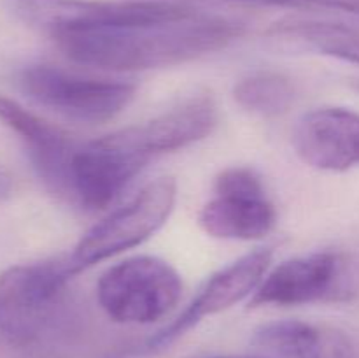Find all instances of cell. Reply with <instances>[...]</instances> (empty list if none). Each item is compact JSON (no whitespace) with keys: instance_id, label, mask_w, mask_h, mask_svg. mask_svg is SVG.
Instances as JSON below:
<instances>
[{"instance_id":"6da1fadb","label":"cell","mask_w":359,"mask_h":358,"mask_svg":"<svg viewBox=\"0 0 359 358\" xmlns=\"http://www.w3.org/2000/svg\"><path fill=\"white\" fill-rule=\"evenodd\" d=\"M242 34L241 21L195 9L170 20L58 30L49 35L63 55L79 65L111 72H140L216 53Z\"/></svg>"},{"instance_id":"7a4b0ae2","label":"cell","mask_w":359,"mask_h":358,"mask_svg":"<svg viewBox=\"0 0 359 358\" xmlns=\"http://www.w3.org/2000/svg\"><path fill=\"white\" fill-rule=\"evenodd\" d=\"M65 258L0 274V358H46L76 329Z\"/></svg>"},{"instance_id":"3957f363","label":"cell","mask_w":359,"mask_h":358,"mask_svg":"<svg viewBox=\"0 0 359 358\" xmlns=\"http://www.w3.org/2000/svg\"><path fill=\"white\" fill-rule=\"evenodd\" d=\"M177 183L174 178H158L144 186L125 206L91 227L65 258L70 276L116 255L137 248L156 234L174 211Z\"/></svg>"},{"instance_id":"277c9868","label":"cell","mask_w":359,"mask_h":358,"mask_svg":"<svg viewBox=\"0 0 359 358\" xmlns=\"http://www.w3.org/2000/svg\"><path fill=\"white\" fill-rule=\"evenodd\" d=\"M153 153L140 125L126 126L77 147L70 165V200L86 211L111 206L144 171Z\"/></svg>"},{"instance_id":"5b68a950","label":"cell","mask_w":359,"mask_h":358,"mask_svg":"<svg viewBox=\"0 0 359 358\" xmlns=\"http://www.w3.org/2000/svg\"><path fill=\"white\" fill-rule=\"evenodd\" d=\"M182 279L158 256L139 255L105 270L97 284V298L105 314L123 325H151L177 305Z\"/></svg>"},{"instance_id":"8992f818","label":"cell","mask_w":359,"mask_h":358,"mask_svg":"<svg viewBox=\"0 0 359 358\" xmlns=\"http://www.w3.org/2000/svg\"><path fill=\"white\" fill-rule=\"evenodd\" d=\"M18 83L37 104L63 118L90 125L116 118L137 95V84L132 81L83 76L46 63L21 70Z\"/></svg>"},{"instance_id":"52a82bcc","label":"cell","mask_w":359,"mask_h":358,"mask_svg":"<svg viewBox=\"0 0 359 358\" xmlns=\"http://www.w3.org/2000/svg\"><path fill=\"white\" fill-rule=\"evenodd\" d=\"M353 277L339 253L318 251L297 256L266 274L249 300V307H297L349 300Z\"/></svg>"},{"instance_id":"ba28073f","label":"cell","mask_w":359,"mask_h":358,"mask_svg":"<svg viewBox=\"0 0 359 358\" xmlns=\"http://www.w3.org/2000/svg\"><path fill=\"white\" fill-rule=\"evenodd\" d=\"M272 256V248H258L212 274L193 300L186 305L184 311L146 340L140 353H153L170 346L179 337L198 325L203 318L219 314L244 298L251 297L266 276Z\"/></svg>"},{"instance_id":"9c48e42d","label":"cell","mask_w":359,"mask_h":358,"mask_svg":"<svg viewBox=\"0 0 359 358\" xmlns=\"http://www.w3.org/2000/svg\"><path fill=\"white\" fill-rule=\"evenodd\" d=\"M196 7L177 0H28L27 11L48 34L170 20Z\"/></svg>"},{"instance_id":"30bf717a","label":"cell","mask_w":359,"mask_h":358,"mask_svg":"<svg viewBox=\"0 0 359 358\" xmlns=\"http://www.w3.org/2000/svg\"><path fill=\"white\" fill-rule=\"evenodd\" d=\"M294 153L305 165L325 172L359 167V112L319 107L307 112L293 130Z\"/></svg>"},{"instance_id":"8fae6325","label":"cell","mask_w":359,"mask_h":358,"mask_svg":"<svg viewBox=\"0 0 359 358\" xmlns=\"http://www.w3.org/2000/svg\"><path fill=\"white\" fill-rule=\"evenodd\" d=\"M0 121L20 137L42 183L58 197L70 199V165L79 144L13 98L0 97Z\"/></svg>"},{"instance_id":"7c38bea8","label":"cell","mask_w":359,"mask_h":358,"mask_svg":"<svg viewBox=\"0 0 359 358\" xmlns=\"http://www.w3.org/2000/svg\"><path fill=\"white\" fill-rule=\"evenodd\" d=\"M251 344L266 358H356L346 333L300 319L265 323L252 332Z\"/></svg>"},{"instance_id":"4fadbf2b","label":"cell","mask_w":359,"mask_h":358,"mask_svg":"<svg viewBox=\"0 0 359 358\" xmlns=\"http://www.w3.org/2000/svg\"><path fill=\"white\" fill-rule=\"evenodd\" d=\"M276 221V207L266 195L216 193L198 214L202 230L224 241L262 239L272 232Z\"/></svg>"},{"instance_id":"5bb4252c","label":"cell","mask_w":359,"mask_h":358,"mask_svg":"<svg viewBox=\"0 0 359 358\" xmlns=\"http://www.w3.org/2000/svg\"><path fill=\"white\" fill-rule=\"evenodd\" d=\"M269 35L300 42L319 55L359 65V18L349 14H294L276 21Z\"/></svg>"},{"instance_id":"9a60e30c","label":"cell","mask_w":359,"mask_h":358,"mask_svg":"<svg viewBox=\"0 0 359 358\" xmlns=\"http://www.w3.org/2000/svg\"><path fill=\"white\" fill-rule=\"evenodd\" d=\"M219 112L209 93L184 98L151 121L140 125L144 142L153 157L172 153L205 139L216 128Z\"/></svg>"},{"instance_id":"2e32d148","label":"cell","mask_w":359,"mask_h":358,"mask_svg":"<svg viewBox=\"0 0 359 358\" xmlns=\"http://www.w3.org/2000/svg\"><path fill=\"white\" fill-rule=\"evenodd\" d=\"M233 98L242 109L263 118H279L293 107L297 90L293 81L276 70H256L238 79Z\"/></svg>"},{"instance_id":"e0dca14e","label":"cell","mask_w":359,"mask_h":358,"mask_svg":"<svg viewBox=\"0 0 359 358\" xmlns=\"http://www.w3.org/2000/svg\"><path fill=\"white\" fill-rule=\"evenodd\" d=\"M216 193H241V195H266L258 172L251 167H228L214 183Z\"/></svg>"},{"instance_id":"ac0fdd59","label":"cell","mask_w":359,"mask_h":358,"mask_svg":"<svg viewBox=\"0 0 359 358\" xmlns=\"http://www.w3.org/2000/svg\"><path fill=\"white\" fill-rule=\"evenodd\" d=\"M11 192H13V179H11V175L6 171L0 168V200L7 199Z\"/></svg>"},{"instance_id":"d6986e66","label":"cell","mask_w":359,"mask_h":358,"mask_svg":"<svg viewBox=\"0 0 359 358\" xmlns=\"http://www.w3.org/2000/svg\"><path fill=\"white\" fill-rule=\"evenodd\" d=\"M210 358H266L263 354H223V357H210Z\"/></svg>"}]
</instances>
